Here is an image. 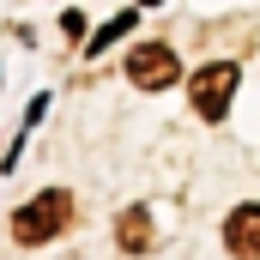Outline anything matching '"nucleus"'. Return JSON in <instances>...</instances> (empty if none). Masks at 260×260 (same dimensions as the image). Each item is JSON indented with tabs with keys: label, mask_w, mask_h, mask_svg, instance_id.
<instances>
[{
	"label": "nucleus",
	"mask_w": 260,
	"mask_h": 260,
	"mask_svg": "<svg viewBox=\"0 0 260 260\" xmlns=\"http://www.w3.org/2000/svg\"><path fill=\"white\" fill-rule=\"evenodd\" d=\"M61 37H67V43H73V37H85V18H79V12H61Z\"/></svg>",
	"instance_id": "nucleus-7"
},
{
	"label": "nucleus",
	"mask_w": 260,
	"mask_h": 260,
	"mask_svg": "<svg viewBox=\"0 0 260 260\" xmlns=\"http://www.w3.org/2000/svg\"><path fill=\"white\" fill-rule=\"evenodd\" d=\"M67 224H73V194H67V188H43L37 200H24V206L12 212V236H18V248H43V242H55Z\"/></svg>",
	"instance_id": "nucleus-1"
},
{
	"label": "nucleus",
	"mask_w": 260,
	"mask_h": 260,
	"mask_svg": "<svg viewBox=\"0 0 260 260\" xmlns=\"http://www.w3.org/2000/svg\"><path fill=\"white\" fill-rule=\"evenodd\" d=\"M127 30H133V12H121V18H109V24L97 30V43H85V55H103V49H109L115 37H127Z\"/></svg>",
	"instance_id": "nucleus-6"
},
{
	"label": "nucleus",
	"mask_w": 260,
	"mask_h": 260,
	"mask_svg": "<svg viewBox=\"0 0 260 260\" xmlns=\"http://www.w3.org/2000/svg\"><path fill=\"white\" fill-rule=\"evenodd\" d=\"M224 248L236 260H260V200L236 206V212L224 218Z\"/></svg>",
	"instance_id": "nucleus-4"
},
{
	"label": "nucleus",
	"mask_w": 260,
	"mask_h": 260,
	"mask_svg": "<svg viewBox=\"0 0 260 260\" xmlns=\"http://www.w3.org/2000/svg\"><path fill=\"white\" fill-rule=\"evenodd\" d=\"M139 6H164V0H139Z\"/></svg>",
	"instance_id": "nucleus-8"
},
{
	"label": "nucleus",
	"mask_w": 260,
	"mask_h": 260,
	"mask_svg": "<svg viewBox=\"0 0 260 260\" xmlns=\"http://www.w3.org/2000/svg\"><path fill=\"white\" fill-rule=\"evenodd\" d=\"M188 91H194L200 121H224L230 115V91H236V61H206L188 79Z\"/></svg>",
	"instance_id": "nucleus-2"
},
{
	"label": "nucleus",
	"mask_w": 260,
	"mask_h": 260,
	"mask_svg": "<svg viewBox=\"0 0 260 260\" xmlns=\"http://www.w3.org/2000/svg\"><path fill=\"white\" fill-rule=\"evenodd\" d=\"M176 79H182V61H176L170 43H139L127 55V85L133 91H170Z\"/></svg>",
	"instance_id": "nucleus-3"
},
{
	"label": "nucleus",
	"mask_w": 260,
	"mask_h": 260,
	"mask_svg": "<svg viewBox=\"0 0 260 260\" xmlns=\"http://www.w3.org/2000/svg\"><path fill=\"white\" fill-rule=\"evenodd\" d=\"M115 242H121L127 254H151V248H157V236H151V212H145V206H127V212L115 218Z\"/></svg>",
	"instance_id": "nucleus-5"
}]
</instances>
